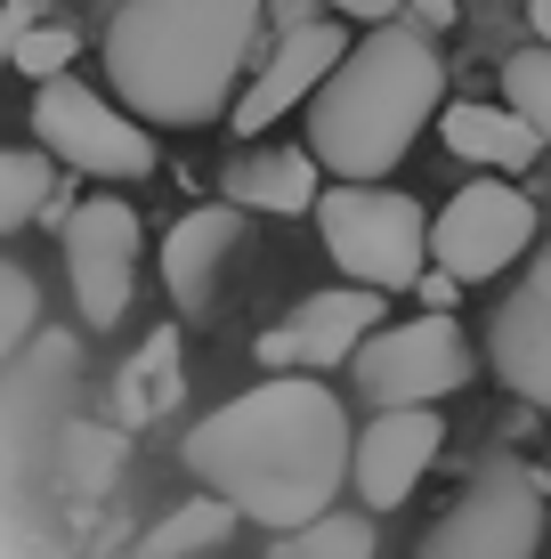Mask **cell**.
I'll use <instances>...</instances> for the list:
<instances>
[{
  "instance_id": "obj_8",
  "label": "cell",
  "mask_w": 551,
  "mask_h": 559,
  "mask_svg": "<svg viewBox=\"0 0 551 559\" xmlns=\"http://www.w3.org/2000/svg\"><path fill=\"white\" fill-rule=\"evenodd\" d=\"M527 243H536V203L511 179H470L430 219V260H439L446 284H495Z\"/></svg>"
},
{
  "instance_id": "obj_2",
  "label": "cell",
  "mask_w": 551,
  "mask_h": 559,
  "mask_svg": "<svg viewBox=\"0 0 551 559\" xmlns=\"http://www.w3.org/2000/svg\"><path fill=\"white\" fill-rule=\"evenodd\" d=\"M260 33V0H139L106 25L113 98L139 122L203 130L236 106L243 57Z\"/></svg>"
},
{
  "instance_id": "obj_19",
  "label": "cell",
  "mask_w": 551,
  "mask_h": 559,
  "mask_svg": "<svg viewBox=\"0 0 551 559\" xmlns=\"http://www.w3.org/2000/svg\"><path fill=\"white\" fill-rule=\"evenodd\" d=\"M382 535H373V511H325L309 527L268 535V559H373Z\"/></svg>"
},
{
  "instance_id": "obj_20",
  "label": "cell",
  "mask_w": 551,
  "mask_h": 559,
  "mask_svg": "<svg viewBox=\"0 0 551 559\" xmlns=\"http://www.w3.org/2000/svg\"><path fill=\"white\" fill-rule=\"evenodd\" d=\"M49 187H57L49 154H33V146H0V236H16L25 219H41Z\"/></svg>"
},
{
  "instance_id": "obj_4",
  "label": "cell",
  "mask_w": 551,
  "mask_h": 559,
  "mask_svg": "<svg viewBox=\"0 0 551 559\" xmlns=\"http://www.w3.org/2000/svg\"><path fill=\"white\" fill-rule=\"evenodd\" d=\"M543 478L519 454H479L454 503L422 527L414 559H536L543 551Z\"/></svg>"
},
{
  "instance_id": "obj_1",
  "label": "cell",
  "mask_w": 551,
  "mask_h": 559,
  "mask_svg": "<svg viewBox=\"0 0 551 559\" xmlns=\"http://www.w3.org/2000/svg\"><path fill=\"white\" fill-rule=\"evenodd\" d=\"M349 447H357V421L340 414V390L316 373H268L252 381L243 397L212 406L187 430V478L203 495H219L236 519L252 527H309L340 503L349 487Z\"/></svg>"
},
{
  "instance_id": "obj_28",
  "label": "cell",
  "mask_w": 551,
  "mask_h": 559,
  "mask_svg": "<svg viewBox=\"0 0 551 559\" xmlns=\"http://www.w3.org/2000/svg\"><path fill=\"white\" fill-rule=\"evenodd\" d=\"M543 503H551V462H543Z\"/></svg>"
},
{
  "instance_id": "obj_17",
  "label": "cell",
  "mask_w": 551,
  "mask_h": 559,
  "mask_svg": "<svg viewBox=\"0 0 551 559\" xmlns=\"http://www.w3.org/2000/svg\"><path fill=\"white\" fill-rule=\"evenodd\" d=\"M243 519L219 503V495H195V503H179V511H163L155 527H146V544L139 559H203V551H219L227 535H236Z\"/></svg>"
},
{
  "instance_id": "obj_13",
  "label": "cell",
  "mask_w": 551,
  "mask_h": 559,
  "mask_svg": "<svg viewBox=\"0 0 551 559\" xmlns=\"http://www.w3.org/2000/svg\"><path fill=\"white\" fill-rule=\"evenodd\" d=\"M349 57V41H340L333 16H309V25H292L276 41V57L252 73V90H236V106H227V122L243 130V139H260V130H276V114L309 106L316 90H325V73Z\"/></svg>"
},
{
  "instance_id": "obj_5",
  "label": "cell",
  "mask_w": 551,
  "mask_h": 559,
  "mask_svg": "<svg viewBox=\"0 0 551 559\" xmlns=\"http://www.w3.org/2000/svg\"><path fill=\"white\" fill-rule=\"evenodd\" d=\"M316 236H325L333 267L366 293H406L430 267V219L406 187H325Z\"/></svg>"
},
{
  "instance_id": "obj_25",
  "label": "cell",
  "mask_w": 551,
  "mask_h": 559,
  "mask_svg": "<svg viewBox=\"0 0 551 559\" xmlns=\"http://www.w3.org/2000/svg\"><path fill=\"white\" fill-rule=\"evenodd\" d=\"M333 9H340V16H357V25H390L406 0H333Z\"/></svg>"
},
{
  "instance_id": "obj_26",
  "label": "cell",
  "mask_w": 551,
  "mask_h": 559,
  "mask_svg": "<svg viewBox=\"0 0 551 559\" xmlns=\"http://www.w3.org/2000/svg\"><path fill=\"white\" fill-rule=\"evenodd\" d=\"M406 9H414V16H406V25H422V33H439V25H446V16H454V0H406Z\"/></svg>"
},
{
  "instance_id": "obj_10",
  "label": "cell",
  "mask_w": 551,
  "mask_h": 559,
  "mask_svg": "<svg viewBox=\"0 0 551 559\" xmlns=\"http://www.w3.org/2000/svg\"><path fill=\"white\" fill-rule=\"evenodd\" d=\"M382 293H366V284H333V293H309L292 308V324H276V333H260V365L268 373H340L357 349H366L373 333H382Z\"/></svg>"
},
{
  "instance_id": "obj_6",
  "label": "cell",
  "mask_w": 551,
  "mask_h": 559,
  "mask_svg": "<svg viewBox=\"0 0 551 559\" xmlns=\"http://www.w3.org/2000/svg\"><path fill=\"white\" fill-rule=\"evenodd\" d=\"M349 381H357V397H366L373 414L439 406V397H454L470 381V341H463V324H454L446 308H430V317H397V324H382V333L349 357Z\"/></svg>"
},
{
  "instance_id": "obj_24",
  "label": "cell",
  "mask_w": 551,
  "mask_h": 559,
  "mask_svg": "<svg viewBox=\"0 0 551 559\" xmlns=\"http://www.w3.org/2000/svg\"><path fill=\"white\" fill-rule=\"evenodd\" d=\"M65 57H73V33L65 25L16 33V73H33V82H65Z\"/></svg>"
},
{
  "instance_id": "obj_18",
  "label": "cell",
  "mask_w": 551,
  "mask_h": 559,
  "mask_svg": "<svg viewBox=\"0 0 551 559\" xmlns=\"http://www.w3.org/2000/svg\"><path fill=\"white\" fill-rule=\"evenodd\" d=\"M170 406H179V333L163 324V333L122 365V430H139V421H163Z\"/></svg>"
},
{
  "instance_id": "obj_21",
  "label": "cell",
  "mask_w": 551,
  "mask_h": 559,
  "mask_svg": "<svg viewBox=\"0 0 551 559\" xmlns=\"http://www.w3.org/2000/svg\"><path fill=\"white\" fill-rule=\"evenodd\" d=\"M122 462H130L122 430H106V421H73L65 430V487L73 495H106L122 478Z\"/></svg>"
},
{
  "instance_id": "obj_9",
  "label": "cell",
  "mask_w": 551,
  "mask_h": 559,
  "mask_svg": "<svg viewBox=\"0 0 551 559\" xmlns=\"http://www.w3.org/2000/svg\"><path fill=\"white\" fill-rule=\"evenodd\" d=\"M65 276H73V308H82L89 333L130 317V293H139V211L122 195H89L65 219Z\"/></svg>"
},
{
  "instance_id": "obj_23",
  "label": "cell",
  "mask_w": 551,
  "mask_h": 559,
  "mask_svg": "<svg viewBox=\"0 0 551 559\" xmlns=\"http://www.w3.org/2000/svg\"><path fill=\"white\" fill-rule=\"evenodd\" d=\"M33 324H41V284H33L16 260H0V365L33 341Z\"/></svg>"
},
{
  "instance_id": "obj_3",
  "label": "cell",
  "mask_w": 551,
  "mask_h": 559,
  "mask_svg": "<svg viewBox=\"0 0 551 559\" xmlns=\"http://www.w3.org/2000/svg\"><path fill=\"white\" fill-rule=\"evenodd\" d=\"M446 106V57L422 25H373L366 41L325 73V90L309 98V154L316 170L340 187H373L406 163V146L422 139V122H439Z\"/></svg>"
},
{
  "instance_id": "obj_22",
  "label": "cell",
  "mask_w": 551,
  "mask_h": 559,
  "mask_svg": "<svg viewBox=\"0 0 551 559\" xmlns=\"http://www.w3.org/2000/svg\"><path fill=\"white\" fill-rule=\"evenodd\" d=\"M503 106L551 146V49L543 41H527L519 57H503Z\"/></svg>"
},
{
  "instance_id": "obj_7",
  "label": "cell",
  "mask_w": 551,
  "mask_h": 559,
  "mask_svg": "<svg viewBox=\"0 0 551 559\" xmlns=\"http://www.w3.org/2000/svg\"><path fill=\"white\" fill-rule=\"evenodd\" d=\"M33 130H41L49 163H73V170H89V179H146V170H155V130L130 106L82 90V82H41L33 90Z\"/></svg>"
},
{
  "instance_id": "obj_11",
  "label": "cell",
  "mask_w": 551,
  "mask_h": 559,
  "mask_svg": "<svg viewBox=\"0 0 551 559\" xmlns=\"http://www.w3.org/2000/svg\"><path fill=\"white\" fill-rule=\"evenodd\" d=\"M446 447V414L439 406H397V414H373L349 447V487L366 511H397L414 487L430 478V462Z\"/></svg>"
},
{
  "instance_id": "obj_27",
  "label": "cell",
  "mask_w": 551,
  "mask_h": 559,
  "mask_svg": "<svg viewBox=\"0 0 551 559\" xmlns=\"http://www.w3.org/2000/svg\"><path fill=\"white\" fill-rule=\"evenodd\" d=\"M527 25H536V41L551 49V0H527Z\"/></svg>"
},
{
  "instance_id": "obj_29",
  "label": "cell",
  "mask_w": 551,
  "mask_h": 559,
  "mask_svg": "<svg viewBox=\"0 0 551 559\" xmlns=\"http://www.w3.org/2000/svg\"><path fill=\"white\" fill-rule=\"evenodd\" d=\"M113 9H139V0H113Z\"/></svg>"
},
{
  "instance_id": "obj_16",
  "label": "cell",
  "mask_w": 551,
  "mask_h": 559,
  "mask_svg": "<svg viewBox=\"0 0 551 559\" xmlns=\"http://www.w3.org/2000/svg\"><path fill=\"white\" fill-rule=\"evenodd\" d=\"M227 252H236V211L227 203L187 211V219L163 236V293L179 308H203L212 284H219V267H227Z\"/></svg>"
},
{
  "instance_id": "obj_14",
  "label": "cell",
  "mask_w": 551,
  "mask_h": 559,
  "mask_svg": "<svg viewBox=\"0 0 551 559\" xmlns=\"http://www.w3.org/2000/svg\"><path fill=\"white\" fill-rule=\"evenodd\" d=\"M316 179H325V170H316L309 146H243L236 163H227V203L292 219V211H316V195H325Z\"/></svg>"
},
{
  "instance_id": "obj_12",
  "label": "cell",
  "mask_w": 551,
  "mask_h": 559,
  "mask_svg": "<svg viewBox=\"0 0 551 559\" xmlns=\"http://www.w3.org/2000/svg\"><path fill=\"white\" fill-rule=\"evenodd\" d=\"M487 365H495L511 397L551 406V236L527 260V276L511 284V300L495 308V324H487Z\"/></svg>"
},
{
  "instance_id": "obj_15",
  "label": "cell",
  "mask_w": 551,
  "mask_h": 559,
  "mask_svg": "<svg viewBox=\"0 0 551 559\" xmlns=\"http://www.w3.org/2000/svg\"><path fill=\"white\" fill-rule=\"evenodd\" d=\"M439 139H446L454 163L487 170V179H511V170H527V163H536V146H543L511 106H479V98L439 106Z\"/></svg>"
}]
</instances>
